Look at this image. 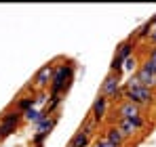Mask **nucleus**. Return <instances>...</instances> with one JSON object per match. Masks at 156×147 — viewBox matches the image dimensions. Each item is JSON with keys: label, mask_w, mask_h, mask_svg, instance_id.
Returning <instances> with one entry per match:
<instances>
[{"label": "nucleus", "mask_w": 156, "mask_h": 147, "mask_svg": "<svg viewBox=\"0 0 156 147\" xmlns=\"http://www.w3.org/2000/svg\"><path fill=\"white\" fill-rule=\"evenodd\" d=\"M74 74H76V63L74 61H59V65H55L53 74V82L49 86V97L55 95H63L70 91L72 82H74Z\"/></svg>", "instance_id": "obj_1"}, {"label": "nucleus", "mask_w": 156, "mask_h": 147, "mask_svg": "<svg viewBox=\"0 0 156 147\" xmlns=\"http://www.w3.org/2000/svg\"><path fill=\"white\" fill-rule=\"evenodd\" d=\"M122 86H125L127 101L135 103V105H139L141 109H148V107L156 105V91L141 86V84H139V82L133 78V76H131V78L125 82V84H122Z\"/></svg>", "instance_id": "obj_2"}, {"label": "nucleus", "mask_w": 156, "mask_h": 147, "mask_svg": "<svg viewBox=\"0 0 156 147\" xmlns=\"http://www.w3.org/2000/svg\"><path fill=\"white\" fill-rule=\"evenodd\" d=\"M53 74H55V61H49V63H44L38 72L34 74V78L30 80V84L34 86L36 93L38 91H49V86H51V82H53Z\"/></svg>", "instance_id": "obj_3"}, {"label": "nucleus", "mask_w": 156, "mask_h": 147, "mask_svg": "<svg viewBox=\"0 0 156 147\" xmlns=\"http://www.w3.org/2000/svg\"><path fill=\"white\" fill-rule=\"evenodd\" d=\"M110 107H112V103H110V99L104 97V95H99L97 93V97L95 101L91 103V109H89V116L95 120L97 124H101L105 120V116H108V111H110Z\"/></svg>", "instance_id": "obj_4"}, {"label": "nucleus", "mask_w": 156, "mask_h": 147, "mask_svg": "<svg viewBox=\"0 0 156 147\" xmlns=\"http://www.w3.org/2000/svg\"><path fill=\"white\" fill-rule=\"evenodd\" d=\"M114 116H116V120H120V118H122V120H133V118H137V116H144V109H141L139 105H135V103H131V101L125 99L120 105L114 107Z\"/></svg>", "instance_id": "obj_5"}, {"label": "nucleus", "mask_w": 156, "mask_h": 147, "mask_svg": "<svg viewBox=\"0 0 156 147\" xmlns=\"http://www.w3.org/2000/svg\"><path fill=\"white\" fill-rule=\"evenodd\" d=\"M120 86H122V78L116 76V74H112V72H108L105 78H104V82H101V86H99V95H104V97L110 99Z\"/></svg>", "instance_id": "obj_6"}, {"label": "nucleus", "mask_w": 156, "mask_h": 147, "mask_svg": "<svg viewBox=\"0 0 156 147\" xmlns=\"http://www.w3.org/2000/svg\"><path fill=\"white\" fill-rule=\"evenodd\" d=\"M101 139H105L110 145H114V147H127V139L122 137V132H120L114 124H108V128L104 130Z\"/></svg>", "instance_id": "obj_7"}, {"label": "nucleus", "mask_w": 156, "mask_h": 147, "mask_svg": "<svg viewBox=\"0 0 156 147\" xmlns=\"http://www.w3.org/2000/svg\"><path fill=\"white\" fill-rule=\"evenodd\" d=\"M135 50H137V42H133V40H122L118 46H116V53H114V57L112 59H118V61H127V59H131L133 55H135Z\"/></svg>", "instance_id": "obj_8"}, {"label": "nucleus", "mask_w": 156, "mask_h": 147, "mask_svg": "<svg viewBox=\"0 0 156 147\" xmlns=\"http://www.w3.org/2000/svg\"><path fill=\"white\" fill-rule=\"evenodd\" d=\"M133 78L141 84V86H146V88H152L156 91V74H152L148 67H144V65H139V70L133 74Z\"/></svg>", "instance_id": "obj_9"}, {"label": "nucleus", "mask_w": 156, "mask_h": 147, "mask_svg": "<svg viewBox=\"0 0 156 147\" xmlns=\"http://www.w3.org/2000/svg\"><path fill=\"white\" fill-rule=\"evenodd\" d=\"M114 126H116V128L122 132V137H125L127 141H133V139H137V135L141 132V130H139L135 124L131 122V120H122V118H120V120H116V124H114Z\"/></svg>", "instance_id": "obj_10"}, {"label": "nucleus", "mask_w": 156, "mask_h": 147, "mask_svg": "<svg viewBox=\"0 0 156 147\" xmlns=\"http://www.w3.org/2000/svg\"><path fill=\"white\" fill-rule=\"evenodd\" d=\"M152 29H154V25H152V21L148 19V21H144V23L139 25L137 29H133V32H131V34H129V40L137 42V44H139V42H146Z\"/></svg>", "instance_id": "obj_11"}, {"label": "nucleus", "mask_w": 156, "mask_h": 147, "mask_svg": "<svg viewBox=\"0 0 156 147\" xmlns=\"http://www.w3.org/2000/svg\"><path fill=\"white\" fill-rule=\"evenodd\" d=\"M13 107H15L17 111L26 114L27 109L36 107V99H34V95H27V93H21V95H19V99H15V101H13Z\"/></svg>", "instance_id": "obj_12"}, {"label": "nucleus", "mask_w": 156, "mask_h": 147, "mask_svg": "<svg viewBox=\"0 0 156 147\" xmlns=\"http://www.w3.org/2000/svg\"><path fill=\"white\" fill-rule=\"evenodd\" d=\"M91 145H93V139H91L87 132H82L80 128L72 135V139H70V143H68V147H91Z\"/></svg>", "instance_id": "obj_13"}, {"label": "nucleus", "mask_w": 156, "mask_h": 147, "mask_svg": "<svg viewBox=\"0 0 156 147\" xmlns=\"http://www.w3.org/2000/svg\"><path fill=\"white\" fill-rule=\"evenodd\" d=\"M57 122H59V114L49 116V118H42L40 122H36V132H47V135H51L53 128L57 126Z\"/></svg>", "instance_id": "obj_14"}, {"label": "nucleus", "mask_w": 156, "mask_h": 147, "mask_svg": "<svg viewBox=\"0 0 156 147\" xmlns=\"http://www.w3.org/2000/svg\"><path fill=\"white\" fill-rule=\"evenodd\" d=\"M80 130H82V132H87V135H89V137L95 141V137H97V130H99V124L95 122L91 116H87V118L82 120V124H80Z\"/></svg>", "instance_id": "obj_15"}, {"label": "nucleus", "mask_w": 156, "mask_h": 147, "mask_svg": "<svg viewBox=\"0 0 156 147\" xmlns=\"http://www.w3.org/2000/svg\"><path fill=\"white\" fill-rule=\"evenodd\" d=\"M23 120H26V122H38V120H40V109H38V107H32V109H27L26 114H23Z\"/></svg>", "instance_id": "obj_16"}, {"label": "nucleus", "mask_w": 156, "mask_h": 147, "mask_svg": "<svg viewBox=\"0 0 156 147\" xmlns=\"http://www.w3.org/2000/svg\"><path fill=\"white\" fill-rule=\"evenodd\" d=\"M47 139H49L47 132H34V135H32V147H42Z\"/></svg>", "instance_id": "obj_17"}, {"label": "nucleus", "mask_w": 156, "mask_h": 147, "mask_svg": "<svg viewBox=\"0 0 156 147\" xmlns=\"http://www.w3.org/2000/svg\"><path fill=\"white\" fill-rule=\"evenodd\" d=\"M139 65H141V63H139V59H137L135 55H133L131 59L125 61V70H133V72H137V70H139Z\"/></svg>", "instance_id": "obj_18"}, {"label": "nucleus", "mask_w": 156, "mask_h": 147, "mask_svg": "<svg viewBox=\"0 0 156 147\" xmlns=\"http://www.w3.org/2000/svg\"><path fill=\"white\" fill-rule=\"evenodd\" d=\"M34 99H36V105H47V101H49V91H38V93H34Z\"/></svg>", "instance_id": "obj_19"}, {"label": "nucleus", "mask_w": 156, "mask_h": 147, "mask_svg": "<svg viewBox=\"0 0 156 147\" xmlns=\"http://www.w3.org/2000/svg\"><path fill=\"white\" fill-rule=\"evenodd\" d=\"M91 147H114V145H110L105 139H101V137H99V139H95V141H93V145H91Z\"/></svg>", "instance_id": "obj_20"}, {"label": "nucleus", "mask_w": 156, "mask_h": 147, "mask_svg": "<svg viewBox=\"0 0 156 147\" xmlns=\"http://www.w3.org/2000/svg\"><path fill=\"white\" fill-rule=\"evenodd\" d=\"M146 44H150V46H156V27L150 32V36H148V40H146Z\"/></svg>", "instance_id": "obj_21"}, {"label": "nucleus", "mask_w": 156, "mask_h": 147, "mask_svg": "<svg viewBox=\"0 0 156 147\" xmlns=\"http://www.w3.org/2000/svg\"><path fill=\"white\" fill-rule=\"evenodd\" d=\"M150 21H152V25H154V27H156V15H154V17H152V19H150Z\"/></svg>", "instance_id": "obj_22"}, {"label": "nucleus", "mask_w": 156, "mask_h": 147, "mask_svg": "<svg viewBox=\"0 0 156 147\" xmlns=\"http://www.w3.org/2000/svg\"><path fill=\"white\" fill-rule=\"evenodd\" d=\"M0 143H2V141H0Z\"/></svg>", "instance_id": "obj_23"}]
</instances>
